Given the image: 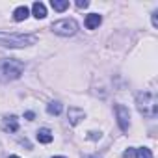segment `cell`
<instances>
[{
    "mask_svg": "<svg viewBox=\"0 0 158 158\" xmlns=\"http://www.w3.org/2000/svg\"><path fill=\"white\" fill-rule=\"evenodd\" d=\"M10 158H19V156H15V154H13V156H10Z\"/></svg>",
    "mask_w": 158,
    "mask_h": 158,
    "instance_id": "obj_22",
    "label": "cell"
},
{
    "mask_svg": "<svg viewBox=\"0 0 158 158\" xmlns=\"http://www.w3.org/2000/svg\"><path fill=\"white\" fill-rule=\"evenodd\" d=\"M136 158H154L149 147H139L136 149Z\"/></svg>",
    "mask_w": 158,
    "mask_h": 158,
    "instance_id": "obj_14",
    "label": "cell"
},
{
    "mask_svg": "<svg viewBox=\"0 0 158 158\" xmlns=\"http://www.w3.org/2000/svg\"><path fill=\"white\" fill-rule=\"evenodd\" d=\"M61 110H63V106H61V102H58V101H54V102H48V104H47V112H48L50 115H60V114H61Z\"/></svg>",
    "mask_w": 158,
    "mask_h": 158,
    "instance_id": "obj_12",
    "label": "cell"
},
{
    "mask_svg": "<svg viewBox=\"0 0 158 158\" xmlns=\"http://www.w3.org/2000/svg\"><path fill=\"white\" fill-rule=\"evenodd\" d=\"M115 115H117V125H119V128H121L123 132H127L128 127H130V112H128V108L123 106V104H115Z\"/></svg>",
    "mask_w": 158,
    "mask_h": 158,
    "instance_id": "obj_5",
    "label": "cell"
},
{
    "mask_svg": "<svg viewBox=\"0 0 158 158\" xmlns=\"http://www.w3.org/2000/svg\"><path fill=\"white\" fill-rule=\"evenodd\" d=\"M156 15H158V11H154V13H152V26H154V28L158 26V17H156Z\"/></svg>",
    "mask_w": 158,
    "mask_h": 158,
    "instance_id": "obj_17",
    "label": "cell"
},
{
    "mask_svg": "<svg viewBox=\"0 0 158 158\" xmlns=\"http://www.w3.org/2000/svg\"><path fill=\"white\" fill-rule=\"evenodd\" d=\"M52 158H65V156H52Z\"/></svg>",
    "mask_w": 158,
    "mask_h": 158,
    "instance_id": "obj_21",
    "label": "cell"
},
{
    "mask_svg": "<svg viewBox=\"0 0 158 158\" xmlns=\"http://www.w3.org/2000/svg\"><path fill=\"white\" fill-rule=\"evenodd\" d=\"M34 34H17V32H0V47L4 48H24L37 43Z\"/></svg>",
    "mask_w": 158,
    "mask_h": 158,
    "instance_id": "obj_1",
    "label": "cell"
},
{
    "mask_svg": "<svg viewBox=\"0 0 158 158\" xmlns=\"http://www.w3.org/2000/svg\"><path fill=\"white\" fill-rule=\"evenodd\" d=\"M28 15H30V10H28L26 6H19V8L13 11V21L23 23V21H26V19H28Z\"/></svg>",
    "mask_w": 158,
    "mask_h": 158,
    "instance_id": "obj_9",
    "label": "cell"
},
{
    "mask_svg": "<svg viewBox=\"0 0 158 158\" xmlns=\"http://www.w3.org/2000/svg\"><path fill=\"white\" fill-rule=\"evenodd\" d=\"M50 30H52L54 34H58V35L69 37V35H74V34H76L78 24H76L74 19H60V21H54V23H52Z\"/></svg>",
    "mask_w": 158,
    "mask_h": 158,
    "instance_id": "obj_4",
    "label": "cell"
},
{
    "mask_svg": "<svg viewBox=\"0 0 158 158\" xmlns=\"http://www.w3.org/2000/svg\"><path fill=\"white\" fill-rule=\"evenodd\" d=\"M26 119L32 121V119H34V112H26Z\"/></svg>",
    "mask_w": 158,
    "mask_h": 158,
    "instance_id": "obj_19",
    "label": "cell"
},
{
    "mask_svg": "<svg viewBox=\"0 0 158 158\" xmlns=\"http://www.w3.org/2000/svg\"><path fill=\"white\" fill-rule=\"evenodd\" d=\"M35 138H37L39 143H50V141L54 139V136H52V132H50L48 128H39L37 134H35Z\"/></svg>",
    "mask_w": 158,
    "mask_h": 158,
    "instance_id": "obj_10",
    "label": "cell"
},
{
    "mask_svg": "<svg viewBox=\"0 0 158 158\" xmlns=\"http://www.w3.org/2000/svg\"><path fill=\"white\" fill-rule=\"evenodd\" d=\"M88 6H89L88 0H76V8H78V10H84V8H88Z\"/></svg>",
    "mask_w": 158,
    "mask_h": 158,
    "instance_id": "obj_15",
    "label": "cell"
},
{
    "mask_svg": "<svg viewBox=\"0 0 158 158\" xmlns=\"http://www.w3.org/2000/svg\"><path fill=\"white\" fill-rule=\"evenodd\" d=\"M32 13H34L35 19H45V17H47V8H45V4H43V2H35V4L32 6Z\"/></svg>",
    "mask_w": 158,
    "mask_h": 158,
    "instance_id": "obj_11",
    "label": "cell"
},
{
    "mask_svg": "<svg viewBox=\"0 0 158 158\" xmlns=\"http://www.w3.org/2000/svg\"><path fill=\"white\" fill-rule=\"evenodd\" d=\"M2 130L8 132V134L17 132V130H19V121H17V117H15V115H8V117H4V121H2Z\"/></svg>",
    "mask_w": 158,
    "mask_h": 158,
    "instance_id": "obj_7",
    "label": "cell"
},
{
    "mask_svg": "<svg viewBox=\"0 0 158 158\" xmlns=\"http://www.w3.org/2000/svg\"><path fill=\"white\" fill-rule=\"evenodd\" d=\"M101 23H102V17H101L99 13H89V15L86 17V28H88V30H95V28H99Z\"/></svg>",
    "mask_w": 158,
    "mask_h": 158,
    "instance_id": "obj_8",
    "label": "cell"
},
{
    "mask_svg": "<svg viewBox=\"0 0 158 158\" xmlns=\"http://www.w3.org/2000/svg\"><path fill=\"white\" fill-rule=\"evenodd\" d=\"M136 108L143 117H149V119L156 117V114H158V99H156V95L151 93V91L138 93L136 95Z\"/></svg>",
    "mask_w": 158,
    "mask_h": 158,
    "instance_id": "obj_2",
    "label": "cell"
},
{
    "mask_svg": "<svg viewBox=\"0 0 158 158\" xmlns=\"http://www.w3.org/2000/svg\"><path fill=\"white\" fill-rule=\"evenodd\" d=\"M88 138H89V139H99V138H101V132H89Z\"/></svg>",
    "mask_w": 158,
    "mask_h": 158,
    "instance_id": "obj_16",
    "label": "cell"
},
{
    "mask_svg": "<svg viewBox=\"0 0 158 158\" xmlns=\"http://www.w3.org/2000/svg\"><path fill=\"white\" fill-rule=\"evenodd\" d=\"M67 117H69V123H71V125H78V123L86 117V114H84V110H80V108L71 106L69 112H67Z\"/></svg>",
    "mask_w": 158,
    "mask_h": 158,
    "instance_id": "obj_6",
    "label": "cell"
},
{
    "mask_svg": "<svg viewBox=\"0 0 158 158\" xmlns=\"http://www.w3.org/2000/svg\"><path fill=\"white\" fill-rule=\"evenodd\" d=\"M50 6L56 10V11H65L69 8V0H52Z\"/></svg>",
    "mask_w": 158,
    "mask_h": 158,
    "instance_id": "obj_13",
    "label": "cell"
},
{
    "mask_svg": "<svg viewBox=\"0 0 158 158\" xmlns=\"http://www.w3.org/2000/svg\"><path fill=\"white\" fill-rule=\"evenodd\" d=\"M132 156H134V151H132V149L125 151V154H123V158H132Z\"/></svg>",
    "mask_w": 158,
    "mask_h": 158,
    "instance_id": "obj_18",
    "label": "cell"
},
{
    "mask_svg": "<svg viewBox=\"0 0 158 158\" xmlns=\"http://www.w3.org/2000/svg\"><path fill=\"white\" fill-rule=\"evenodd\" d=\"M84 158H101V156H97V154H89V156H84Z\"/></svg>",
    "mask_w": 158,
    "mask_h": 158,
    "instance_id": "obj_20",
    "label": "cell"
},
{
    "mask_svg": "<svg viewBox=\"0 0 158 158\" xmlns=\"http://www.w3.org/2000/svg\"><path fill=\"white\" fill-rule=\"evenodd\" d=\"M24 71V61L17 58L0 60V80H17Z\"/></svg>",
    "mask_w": 158,
    "mask_h": 158,
    "instance_id": "obj_3",
    "label": "cell"
}]
</instances>
